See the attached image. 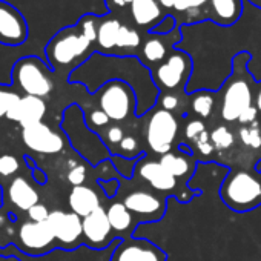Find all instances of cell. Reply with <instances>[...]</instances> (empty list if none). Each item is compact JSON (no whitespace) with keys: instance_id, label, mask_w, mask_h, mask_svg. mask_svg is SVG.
I'll return each mask as SVG.
<instances>
[{"instance_id":"obj_34","label":"cell","mask_w":261,"mask_h":261,"mask_svg":"<svg viewBox=\"0 0 261 261\" xmlns=\"http://www.w3.org/2000/svg\"><path fill=\"white\" fill-rule=\"evenodd\" d=\"M181 95H186L185 94H177V92H160L159 95V101H157V106L169 111V112H177L181 109V105H183V98Z\"/></svg>"},{"instance_id":"obj_27","label":"cell","mask_w":261,"mask_h":261,"mask_svg":"<svg viewBox=\"0 0 261 261\" xmlns=\"http://www.w3.org/2000/svg\"><path fill=\"white\" fill-rule=\"evenodd\" d=\"M159 162H160L162 166H163L171 175H174L177 180H178V178H186V180H189L191 175H192V172H194L195 168H197V165H195L197 159H195L194 155L183 154V152H180V151H177V149H175V151H171V152H168V154H165V155H162Z\"/></svg>"},{"instance_id":"obj_12","label":"cell","mask_w":261,"mask_h":261,"mask_svg":"<svg viewBox=\"0 0 261 261\" xmlns=\"http://www.w3.org/2000/svg\"><path fill=\"white\" fill-rule=\"evenodd\" d=\"M109 261H166V255L152 241L133 235L118 243Z\"/></svg>"},{"instance_id":"obj_11","label":"cell","mask_w":261,"mask_h":261,"mask_svg":"<svg viewBox=\"0 0 261 261\" xmlns=\"http://www.w3.org/2000/svg\"><path fill=\"white\" fill-rule=\"evenodd\" d=\"M181 42V31L180 28L175 30L171 34H152V33H145L143 34V43L142 48L137 54L140 62L149 68L151 71L159 66L162 62L166 60L169 53Z\"/></svg>"},{"instance_id":"obj_47","label":"cell","mask_w":261,"mask_h":261,"mask_svg":"<svg viewBox=\"0 0 261 261\" xmlns=\"http://www.w3.org/2000/svg\"><path fill=\"white\" fill-rule=\"evenodd\" d=\"M177 151H180V152H183V154H188V155H194V151H192V148H191L188 143H180V145L177 146Z\"/></svg>"},{"instance_id":"obj_45","label":"cell","mask_w":261,"mask_h":261,"mask_svg":"<svg viewBox=\"0 0 261 261\" xmlns=\"http://www.w3.org/2000/svg\"><path fill=\"white\" fill-rule=\"evenodd\" d=\"M255 106L261 118V82H256V86H255Z\"/></svg>"},{"instance_id":"obj_37","label":"cell","mask_w":261,"mask_h":261,"mask_svg":"<svg viewBox=\"0 0 261 261\" xmlns=\"http://www.w3.org/2000/svg\"><path fill=\"white\" fill-rule=\"evenodd\" d=\"M206 130L203 120H189L185 126V137L191 142H195Z\"/></svg>"},{"instance_id":"obj_41","label":"cell","mask_w":261,"mask_h":261,"mask_svg":"<svg viewBox=\"0 0 261 261\" xmlns=\"http://www.w3.org/2000/svg\"><path fill=\"white\" fill-rule=\"evenodd\" d=\"M86 180V168L83 165H75L72 169L68 172V181L72 186H83Z\"/></svg>"},{"instance_id":"obj_36","label":"cell","mask_w":261,"mask_h":261,"mask_svg":"<svg viewBox=\"0 0 261 261\" xmlns=\"http://www.w3.org/2000/svg\"><path fill=\"white\" fill-rule=\"evenodd\" d=\"M20 100V97L13 92V91H7V89H0V118L7 117V114L13 109V106Z\"/></svg>"},{"instance_id":"obj_2","label":"cell","mask_w":261,"mask_h":261,"mask_svg":"<svg viewBox=\"0 0 261 261\" xmlns=\"http://www.w3.org/2000/svg\"><path fill=\"white\" fill-rule=\"evenodd\" d=\"M71 83H80L88 92L95 94L103 85L118 80L127 83L137 97V117H145L155 108L160 95L152 72L139 57H121L94 53L83 65L69 74Z\"/></svg>"},{"instance_id":"obj_33","label":"cell","mask_w":261,"mask_h":261,"mask_svg":"<svg viewBox=\"0 0 261 261\" xmlns=\"http://www.w3.org/2000/svg\"><path fill=\"white\" fill-rule=\"evenodd\" d=\"M115 154L127 157V159H134V157L143 155L145 152L140 151V143H139V140L134 136H124V139L120 142L118 149H117Z\"/></svg>"},{"instance_id":"obj_4","label":"cell","mask_w":261,"mask_h":261,"mask_svg":"<svg viewBox=\"0 0 261 261\" xmlns=\"http://www.w3.org/2000/svg\"><path fill=\"white\" fill-rule=\"evenodd\" d=\"M249 62L250 56L247 53L235 56L230 75L226 79L223 86L215 91L220 94V117L226 123L238 121L241 114L255 105L256 80L247 69Z\"/></svg>"},{"instance_id":"obj_50","label":"cell","mask_w":261,"mask_h":261,"mask_svg":"<svg viewBox=\"0 0 261 261\" xmlns=\"http://www.w3.org/2000/svg\"><path fill=\"white\" fill-rule=\"evenodd\" d=\"M0 261H2V259H0Z\"/></svg>"},{"instance_id":"obj_13","label":"cell","mask_w":261,"mask_h":261,"mask_svg":"<svg viewBox=\"0 0 261 261\" xmlns=\"http://www.w3.org/2000/svg\"><path fill=\"white\" fill-rule=\"evenodd\" d=\"M124 206L140 221H157L166 212V200L148 189H137L127 194L123 200Z\"/></svg>"},{"instance_id":"obj_5","label":"cell","mask_w":261,"mask_h":261,"mask_svg":"<svg viewBox=\"0 0 261 261\" xmlns=\"http://www.w3.org/2000/svg\"><path fill=\"white\" fill-rule=\"evenodd\" d=\"M220 198L235 212H247L261 204V178L247 171L229 172L220 188Z\"/></svg>"},{"instance_id":"obj_32","label":"cell","mask_w":261,"mask_h":261,"mask_svg":"<svg viewBox=\"0 0 261 261\" xmlns=\"http://www.w3.org/2000/svg\"><path fill=\"white\" fill-rule=\"evenodd\" d=\"M211 142L214 145V148L217 151H223V149H227L233 145L235 142V137L233 134L229 130L227 126L224 124H220L217 127L212 129V133H211Z\"/></svg>"},{"instance_id":"obj_9","label":"cell","mask_w":261,"mask_h":261,"mask_svg":"<svg viewBox=\"0 0 261 261\" xmlns=\"http://www.w3.org/2000/svg\"><path fill=\"white\" fill-rule=\"evenodd\" d=\"M14 82L27 95L46 97L53 91L51 66H46L45 62L36 56H28L20 59L13 69Z\"/></svg>"},{"instance_id":"obj_25","label":"cell","mask_w":261,"mask_h":261,"mask_svg":"<svg viewBox=\"0 0 261 261\" xmlns=\"http://www.w3.org/2000/svg\"><path fill=\"white\" fill-rule=\"evenodd\" d=\"M121 25H123V22L120 19L114 17L112 13L100 17L98 30H97V43H95L97 53L114 56Z\"/></svg>"},{"instance_id":"obj_6","label":"cell","mask_w":261,"mask_h":261,"mask_svg":"<svg viewBox=\"0 0 261 261\" xmlns=\"http://www.w3.org/2000/svg\"><path fill=\"white\" fill-rule=\"evenodd\" d=\"M151 72L160 92L185 94L194 72V62L188 53L174 48L166 60L155 66Z\"/></svg>"},{"instance_id":"obj_15","label":"cell","mask_w":261,"mask_h":261,"mask_svg":"<svg viewBox=\"0 0 261 261\" xmlns=\"http://www.w3.org/2000/svg\"><path fill=\"white\" fill-rule=\"evenodd\" d=\"M22 139L30 149L39 154H59L65 146L63 137L43 121L23 127Z\"/></svg>"},{"instance_id":"obj_16","label":"cell","mask_w":261,"mask_h":261,"mask_svg":"<svg viewBox=\"0 0 261 261\" xmlns=\"http://www.w3.org/2000/svg\"><path fill=\"white\" fill-rule=\"evenodd\" d=\"M83 237L86 243L94 249H105L118 238L109 223L105 207H97L92 214L83 218Z\"/></svg>"},{"instance_id":"obj_21","label":"cell","mask_w":261,"mask_h":261,"mask_svg":"<svg viewBox=\"0 0 261 261\" xmlns=\"http://www.w3.org/2000/svg\"><path fill=\"white\" fill-rule=\"evenodd\" d=\"M46 114V103L40 97L25 95L13 106V109L7 114V117L13 121L22 124V127L40 123Z\"/></svg>"},{"instance_id":"obj_3","label":"cell","mask_w":261,"mask_h":261,"mask_svg":"<svg viewBox=\"0 0 261 261\" xmlns=\"http://www.w3.org/2000/svg\"><path fill=\"white\" fill-rule=\"evenodd\" d=\"M101 16L86 14L75 25L57 31L45 48L51 69L72 66V71L97 53V30Z\"/></svg>"},{"instance_id":"obj_18","label":"cell","mask_w":261,"mask_h":261,"mask_svg":"<svg viewBox=\"0 0 261 261\" xmlns=\"http://www.w3.org/2000/svg\"><path fill=\"white\" fill-rule=\"evenodd\" d=\"M136 175L145 180L157 192H171L178 186V180L171 175L159 160H146V155L139 162Z\"/></svg>"},{"instance_id":"obj_8","label":"cell","mask_w":261,"mask_h":261,"mask_svg":"<svg viewBox=\"0 0 261 261\" xmlns=\"http://www.w3.org/2000/svg\"><path fill=\"white\" fill-rule=\"evenodd\" d=\"M66 112L72 117L75 123V130L65 129V133L69 136V140L77 152H80L91 165H98L106 159H111L109 149L105 145L103 139H100L95 133H92L91 127L85 124V115L83 111L72 105L66 109Z\"/></svg>"},{"instance_id":"obj_26","label":"cell","mask_w":261,"mask_h":261,"mask_svg":"<svg viewBox=\"0 0 261 261\" xmlns=\"http://www.w3.org/2000/svg\"><path fill=\"white\" fill-rule=\"evenodd\" d=\"M69 207L74 214L85 218L100 207V198L97 192L89 186H74L68 197Z\"/></svg>"},{"instance_id":"obj_10","label":"cell","mask_w":261,"mask_h":261,"mask_svg":"<svg viewBox=\"0 0 261 261\" xmlns=\"http://www.w3.org/2000/svg\"><path fill=\"white\" fill-rule=\"evenodd\" d=\"M146 115V142L149 148L160 157L171 152L172 145L178 136V118L174 112H169L157 105Z\"/></svg>"},{"instance_id":"obj_43","label":"cell","mask_w":261,"mask_h":261,"mask_svg":"<svg viewBox=\"0 0 261 261\" xmlns=\"http://www.w3.org/2000/svg\"><path fill=\"white\" fill-rule=\"evenodd\" d=\"M49 211H48V207L45 206V204H36V206H33L30 211H28V217H30V220L31 221H34V223H43V221H46L48 220V217H49Z\"/></svg>"},{"instance_id":"obj_22","label":"cell","mask_w":261,"mask_h":261,"mask_svg":"<svg viewBox=\"0 0 261 261\" xmlns=\"http://www.w3.org/2000/svg\"><path fill=\"white\" fill-rule=\"evenodd\" d=\"M19 237H20L22 244L27 249H31V250L33 249L34 250L46 249L56 240L54 232H53V229H51L48 221H43V223L27 221V223H23L20 226Z\"/></svg>"},{"instance_id":"obj_29","label":"cell","mask_w":261,"mask_h":261,"mask_svg":"<svg viewBox=\"0 0 261 261\" xmlns=\"http://www.w3.org/2000/svg\"><path fill=\"white\" fill-rule=\"evenodd\" d=\"M189 103L195 115H198L200 118H209L215 106V92L206 89L192 92L189 94Z\"/></svg>"},{"instance_id":"obj_42","label":"cell","mask_w":261,"mask_h":261,"mask_svg":"<svg viewBox=\"0 0 261 261\" xmlns=\"http://www.w3.org/2000/svg\"><path fill=\"white\" fill-rule=\"evenodd\" d=\"M98 185L101 188V191L105 192V195L108 198H114L118 191H120V180L118 178H108V180H98Z\"/></svg>"},{"instance_id":"obj_19","label":"cell","mask_w":261,"mask_h":261,"mask_svg":"<svg viewBox=\"0 0 261 261\" xmlns=\"http://www.w3.org/2000/svg\"><path fill=\"white\" fill-rule=\"evenodd\" d=\"M129 13L134 25L142 33H151L152 28L166 17L157 0H133V4L129 5Z\"/></svg>"},{"instance_id":"obj_35","label":"cell","mask_w":261,"mask_h":261,"mask_svg":"<svg viewBox=\"0 0 261 261\" xmlns=\"http://www.w3.org/2000/svg\"><path fill=\"white\" fill-rule=\"evenodd\" d=\"M123 139H124V129L120 124H111V126L106 127L103 142L108 146L109 152L114 151V146H118Z\"/></svg>"},{"instance_id":"obj_49","label":"cell","mask_w":261,"mask_h":261,"mask_svg":"<svg viewBox=\"0 0 261 261\" xmlns=\"http://www.w3.org/2000/svg\"><path fill=\"white\" fill-rule=\"evenodd\" d=\"M255 171L258 172V175H259V178H261V162H258V165L255 166Z\"/></svg>"},{"instance_id":"obj_48","label":"cell","mask_w":261,"mask_h":261,"mask_svg":"<svg viewBox=\"0 0 261 261\" xmlns=\"http://www.w3.org/2000/svg\"><path fill=\"white\" fill-rule=\"evenodd\" d=\"M244 2H247L249 5H252V7L261 10V0H244Z\"/></svg>"},{"instance_id":"obj_46","label":"cell","mask_w":261,"mask_h":261,"mask_svg":"<svg viewBox=\"0 0 261 261\" xmlns=\"http://www.w3.org/2000/svg\"><path fill=\"white\" fill-rule=\"evenodd\" d=\"M157 2L160 4V7L163 8V11H165L166 16H169V14L172 13V8H174V2H175V0H157Z\"/></svg>"},{"instance_id":"obj_24","label":"cell","mask_w":261,"mask_h":261,"mask_svg":"<svg viewBox=\"0 0 261 261\" xmlns=\"http://www.w3.org/2000/svg\"><path fill=\"white\" fill-rule=\"evenodd\" d=\"M109 223L112 226L114 233L118 238H127L133 237L136 224H139V220H136V215L130 212L123 201H114L106 209Z\"/></svg>"},{"instance_id":"obj_31","label":"cell","mask_w":261,"mask_h":261,"mask_svg":"<svg viewBox=\"0 0 261 261\" xmlns=\"http://www.w3.org/2000/svg\"><path fill=\"white\" fill-rule=\"evenodd\" d=\"M259 123H253L250 126H243L238 130V137L244 146H249L252 149H261V126Z\"/></svg>"},{"instance_id":"obj_14","label":"cell","mask_w":261,"mask_h":261,"mask_svg":"<svg viewBox=\"0 0 261 261\" xmlns=\"http://www.w3.org/2000/svg\"><path fill=\"white\" fill-rule=\"evenodd\" d=\"M28 39V23L23 14L11 4L0 0V43L19 46Z\"/></svg>"},{"instance_id":"obj_7","label":"cell","mask_w":261,"mask_h":261,"mask_svg":"<svg viewBox=\"0 0 261 261\" xmlns=\"http://www.w3.org/2000/svg\"><path fill=\"white\" fill-rule=\"evenodd\" d=\"M100 109L115 123L137 117V97L127 83L112 80L103 85L97 92Z\"/></svg>"},{"instance_id":"obj_40","label":"cell","mask_w":261,"mask_h":261,"mask_svg":"<svg viewBox=\"0 0 261 261\" xmlns=\"http://www.w3.org/2000/svg\"><path fill=\"white\" fill-rule=\"evenodd\" d=\"M19 169V160L13 155H2L0 157V174L8 177L13 175L14 172H17Z\"/></svg>"},{"instance_id":"obj_30","label":"cell","mask_w":261,"mask_h":261,"mask_svg":"<svg viewBox=\"0 0 261 261\" xmlns=\"http://www.w3.org/2000/svg\"><path fill=\"white\" fill-rule=\"evenodd\" d=\"M146 154L143 155H139V157H134V159H127V157H123V155H111L109 162L111 165L114 166V171L124 180H130L134 175H136V168L139 165V162L145 157Z\"/></svg>"},{"instance_id":"obj_23","label":"cell","mask_w":261,"mask_h":261,"mask_svg":"<svg viewBox=\"0 0 261 261\" xmlns=\"http://www.w3.org/2000/svg\"><path fill=\"white\" fill-rule=\"evenodd\" d=\"M244 0H211L209 4V22L229 28L235 25L243 14Z\"/></svg>"},{"instance_id":"obj_28","label":"cell","mask_w":261,"mask_h":261,"mask_svg":"<svg viewBox=\"0 0 261 261\" xmlns=\"http://www.w3.org/2000/svg\"><path fill=\"white\" fill-rule=\"evenodd\" d=\"M10 200L20 211L28 212L33 206L39 204V194L23 177H17L10 185Z\"/></svg>"},{"instance_id":"obj_17","label":"cell","mask_w":261,"mask_h":261,"mask_svg":"<svg viewBox=\"0 0 261 261\" xmlns=\"http://www.w3.org/2000/svg\"><path fill=\"white\" fill-rule=\"evenodd\" d=\"M54 232L56 240L66 247L74 246L83 235V218L74 212L54 211L46 220Z\"/></svg>"},{"instance_id":"obj_20","label":"cell","mask_w":261,"mask_h":261,"mask_svg":"<svg viewBox=\"0 0 261 261\" xmlns=\"http://www.w3.org/2000/svg\"><path fill=\"white\" fill-rule=\"evenodd\" d=\"M209 4L211 0H175L171 16L178 28L209 22Z\"/></svg>"},{"instance_id":"obj_39","label":"cell","mask_w":261,"mask_h":261,"mask_svg":"<svg viewBox=\"0 0 261 261\" xmlns=\"http://www.w3.org/2000/svg\"><path fill=\"white\" fill-rule=\"evenodd\" d=\"M175 30H178V27H177V20H175V17L174 16H166L159 25H155L154 28H152V34H162V36H165V34H171V33H174Z\"/></svg>"},{"instance_id":"obj_44","label":"cell","mask_w":261,"mask_h":261,"mask_svg":"<svg viewBox=\"0 0 261 261\" xmlns=\"http://www.w3.org/2000/svg\"><path fill=\"white\" fill-rule=\"evenodd\" d=\"M258 117H259L258 109H256V106L253 105V106H250L249 109H246V111L241 114V117L238 118V123H241V124H244V126H250V124L256 123Z\"/></svg>"},{"instance_id":"obj_38","label":"cell","mask_w":261,"mask_h":261,"mask_svg":"<svg viewBox=\"0 0 261 261\" xmlns=\"http://www.w3.org/2000/svg\"><path fill=\"white\" fill-rule=\"evenodd\" d=\"M85 118L89 127H105L111 121V118L101 109H92L89 114L85 115Z\"/></svg>"},{"instance_id":"obj_1","label":"cell","mask_w":261,"mask_h":261,"mask_svg":"<svg viewBox=\"0 0 261 261\" xmlns=\"http://www.w3.org/2000/svg\"><path fill=\"white\" fill-rule=\"evenodd\" d=\"M181 42L175 46L188 53L194 72L186 88L188 94L206 89L218 91L232 72V62L240 53H247L249 72L261 82V10L244 2L240 20L223 28L212 22L181 27Z\"/></svg>"}]
</instances>
